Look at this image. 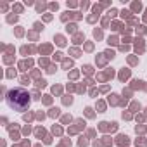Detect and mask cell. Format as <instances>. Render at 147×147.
Listing matches in <instances>:
<instances>
[{
  "label": "cell",
  "mask_w": 147,
  "mask_h": 147,
  "mask_svg": "<svg viewBox=\"0 0 147 147\" xmlns=\"http://www.w3.org/2000/svg\"><path fill=\"white\" fill-rule=\"evenodd\" d=\"M5 100H7V106L11 109L18 111V113H24L31 106V95L24 88H12V90H9Z\"/></svg>",
  "instance_id": "cell-1"
}]
</instances>
